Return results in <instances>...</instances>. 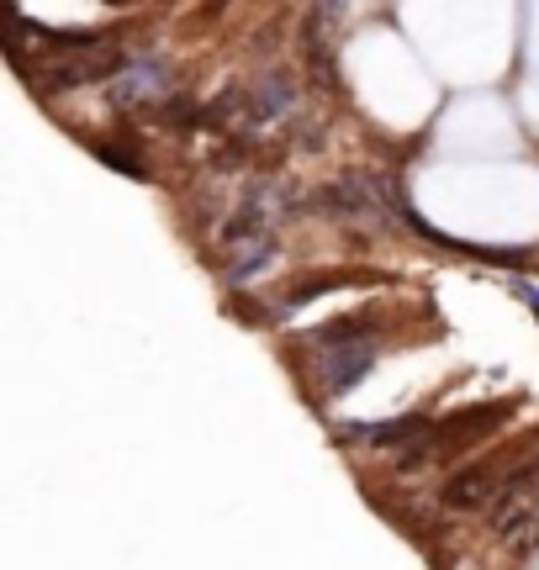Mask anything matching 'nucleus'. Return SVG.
Returning a JSON list of instances; mask_svg holds the SVG:
<instances>
[{
    "mask_svg": "<svg viewBox=\"0 0 539 570\" xmlns=\"http://www.w3.org/2000/svg\"><path fill=\"white\" fill-rule=\"evenodd\" d=\"M302 348V375H307L312 402H329V396H350L381 360L375 344V317H333V323L296 333L291 354Z\"/></svg>",
    "mask_w": 539,
    "mask_h": 570,
    "instance_id": "nucleus-1",
    "label": "nucleus"
},
{
    "mask_svg": "<svg viewBox=\"0 0 539 570\" xmlns=\"http://www.w3.org/2000/svg\"><path fill=\"white\" fill-rule=\"evenodd\" d=\"M508 412H513V402H481V407L434 417V428H429L408 454H396V470H402V475H418V470L455 465L460 454H471L481 439H492V433L508 423Z\"/></svg>",
    "mask_w": 539,
    "mask_h": 570,
    "instance_id": "nucleus-2",
    "label": "nucleus"
},
{
    "mask_svg": "<svg viewBox=\"0 0 539 570\" xmlns=\"http://www.w3.org/2000/svg\"><path fill=\"white\" fill-rule=\"evenodd\" d=\"M133 53H127L122 42L111 38L101 48H90V53H69L59 63H42V69H21V80L32 85L38 96H63V90H80V85H96V80H111L117 69H133Z\"/></svg>",
    "mask_w": 539,
    "mask_h": 570,
    "instance_id": "nucleus-3",
    "label": "nucleus"
},
{
    "mask_svg": "<svg viewBox=\"0 0 539 570\" xmlns=\"http://www.w3.org/2000/svg\"><path fill=\"white\" fill-rule=\"evenodd\" d=\"M291 106H296V85L291 75H259L254 85H244V127H265V122H281Z\"/></svg>",
    "mask_w": 539,
    "mask_h": 570,
    "instance_id": "nucleus-4",
    "label": "nucleus"
},
{
    "mask_svg": "<svg viewBox=\"0 0 539 570\" xmlns=\"http://www.w3.org/2000/svg\"><path fill=\"white\" fill-rule=\"evenodd\" d=\"M375 281H381L375 269H333V275H307V281H291L286 296H281V317H286V312L312 306L317 296H329V291H344V285H375Z\"/></svg>",
    "mask_w": 539,
    "mask_h": 570,
    "instance_id": "nucleus-5",
    "label": "nucleus"
},
{
    "mask_svg": "<svg viewBox=\"0 0 539 570\" xmlns=\"http://www.w3.org/2000/svg\"><path fill=\"white\" fill-rule=\"evenodd\" d=\"M275 254H281V244H275V233H270V238H259V244L228 254V265L217 269V281L228 285V296H238V291L254 281V275H265V269L275 265Z\"/></svg>",
    "mask_w": 539,
    "mask_h": 570,
    "instance_id": "nucleus-6",
    "label": "nucleus"
},
{
    "mask_svg": "<svg viewBox=\"0 0 539 570\" xmlns=\"http://www.w3.org/2000/svg\"><path fill=\"white\" fill-rule=\"evenodd\" d=\"M90 148H96V159L101 164H111V169H117V175H133V180H148V164L138 159V148H111V142H90Z\"/></svg>",
    "mask_w": 539,
    "mask_h": 570,
    "instance_id": "nucleus-7",
    "label": "nucleus"
},
{
    "mask_svg": "<svg viewBox=\"0 0 539 570\" xmlns=\"http://www.w3.org/2000/svg\"><path fill=\"white\" fill-rule=\"evenodd\" d=\"M339 17H344V0H312V11H307V21L312 27H339Z\"/></svg>",
    "mask_w": 539,
    "mask_h": 570,
    "instance_id": "nucleus-8",
    "label": "nucleus"
}]
</instances>
